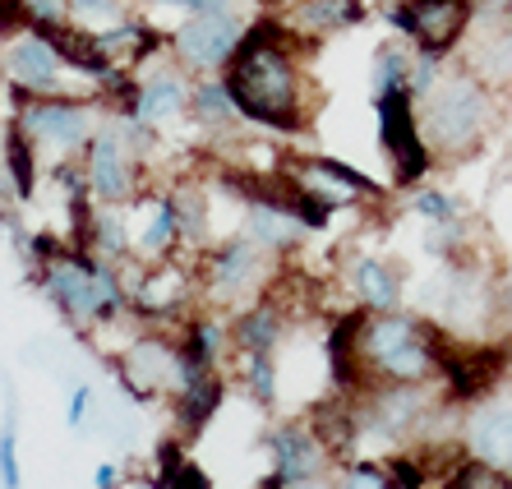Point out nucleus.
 <instances>
[{
    "instance_id": "nucleus-6",
    "label": "nucleus",
    "mask_w": 512,
    "mask_h": 489,
    "mask_svg": "<svg viewBox=\"0 0 512 489\" xmlns=\"http://www.w3.org/2000/svg\"><path fill=\"white\" fill-rule=\"evenodd\" d=\"M180 360H185L180 337L157 333V328L139 323V328H134V337L125 342V351L111 360V374H116V383L130 393V402L157 406V402H167L171 388H176Z\"/></svg>"
},
{
    "instance_id": "nucleus-34",
    "label": "nucleus",
    "mask_w": 512,
    "mask_h": 489,
    "mask_svg": "<svg viewBox=\"0 0 512 489\" xmlns=\"http://www.w3.org/2000/svg\"><path fill=\"white\" fill-rule=\"evenodd\" d=\"M254 489H337V480H328V476H296V480H286V476H277V471H268V476H263Z\"/></svg>"
},
{
    "instance_id": "nucleus-10",
    "label": "nucleus",
    "mask_w": 512,
    "mask_h": 489,
    "mask_svg": "<svg viewBox=\"0 0 512 489\" xmlns=\"http://www.w3.org/2000/svg\"><path fill=\"white\" fill-rule=\"evenodd\" d=\"M0 79H5L10 93H28V97L74 93L70 88V79H74L70 65L60 60V51L51 47L33 24L0 42Z\"/></svg>"
},
{
    "instance_id": "nucleus-27",
    "label": "nucleus",
    "mask_w": 512,
    "mask_h": 489,
    "mask_svg": "<svg viewBox=\"0 0 512 489\" xmlns=\"http://www.w3.org/2000/svg\"><path fill=\"white\" fill-rule=\"evenodd\" d=\"M476 70L485 84H512V28H494L476 56Z\"/></svg>"
},
{
    "instance_id": "nucleus-8",
    "label": "nucleus",
    "mask_w": 512,
    "mask_h": 489,
    "mask_svg": "<svg viewBox=\"0 0 512 489\" xmlns=\"http://www.w3.org/2000/svg\"><path fill=\"white\" fill-rule=\"evenodd\" d=\"M374 116H379V148L393 162V185H420L434 167V153L420 130V111L411 88L374 97Z\"/></svg>"
},
{
    "instance_id": "nucleus-30",
    "label": "nucleus",
    "mask_w": 512,
    "mask_h": 489,
    "mask_svg": "<svg viewBox=\"0 0 512 489\" xmlns=\"http://www.w3.org/2000/svg\"><path fill=\"white\" fill-rule=\"evenodd\" d=\"M143 14H176L180 19H190V14H217V10H240V0H139Z\"/></svg>"
},
{
    "instance_id": "nucleus-4",
    "label": "nucleus",
    "mask_w": 512,
    "mask_h": 489,
    "mask_svg": "<svg viewBox=\"0 0 512 489\" xmlns=\"http://www.w3.org/2000/svg\"><path fill=\"white\" fill-rule=\"evenodd\" d=\"M10 120L24 125V134L37 144L42 162H65V157H84V148L93 144V134L107 120V102L97 93H47L28 97L10 93Z\"/></svg>"
},
{
    "instance_id": "nucleus-31",
    "label": "nucleus",
    "mask_w": 512,
    "mask_h": 489,
    "mask_svg": "<svg viewBox=\"0 0 512 489\" xmlns=\"http://www.w3.org/2000/svg\"><path fill=\"white\" fill-rule=\"evenodd\" d=\"M0 489H24V466H19V434H14V420L0 425Z\"/></svg>"
},
{
    "instance_id": "nucleus-11",
    "label": "nucleus",
    "mask_w": 512,
    "mask_h": 489,
    "mask_svg": "<svg viewBox=\"0 0 512 489\" xmlns=\"http://www.w3.org/2000/svg\"><path fill=\"white\" fill-rule=\"evenodd\" d=\"M471 19H476V0H393L388 5V24L429 56H448L466 37Z\"/></svg>"
},
{
    "instance_id": "nucleus-18",
    "label": "nucleus",
    "mask_w": 512,
    "mask_h": 489,
    "mask_svg": "<svg viewBox=\"0 0 512 489\" xmlns=\"http://www.w3.org/2000/svg\"><path fill=\"white\" fill-rule=\"evenodd\" d=\"M194 125V130L213 134V139H227V134H236L245 120H240L236 102H231L227 84H222V74H199L190 88V116H185Z\"/></svg>"
},
{
    "instance_id": "nucleus-23",
    "label": "nucleus",
    "mask_w": 512,
    "mask_h": 489,
    "mask_svg": "<svg viewBox=\"0 0 512 489\" xmlns=\"http://www.w3.org/2000/svg\"><path fill=\"white\" fill-rule=\"evenodd\" d=\"M180 351L199 360V365H208V370H222V360L236 351L231 346V323H222L213 310L194 314V319L180 323Z\"/></svg>"
},
{
    "instance_id": "nucleus-28",
    "label": "nucleus",
    "mask_w": 512,
    "mask_h": 489,
    "mask_svg": "<svg viewBox=\"0 0 512 489\" xmlns=\"http://www.w3.org/2000/svg\"><path fill=\"white\" fill-rule=\"evenodd\" d=\"M65 10H70V24L88 28V33H102V28H111L134 14L130 0H65Z\"/></svg>"
},
{
    "instance_id": "nucleus-14",
    "label": "nucleus",
    "mask_w": 512,
    "mask_h": 489,
    "mask_svg": "<svg viewBox=\"0 0 512 489\" xmlns=\"http://www.w3.org/2000/svg\"><path fill=\"white\" fill-rule=\"evenodd\" d=\"M148 217L143 227H134V259L139 263H162L180 254V217H176V190L162 185V190H143L139 194Z\"/></svg>"
},
{
    "instance_id": "nucleus-16",
    "label": "nucleus",
    "mask_w": 512,
    "mask_h": 489,
    "mask_svg": "<svg viewBox=\"0 0 512 489\" xmlns=\"http://www.w3.org/2000/svg\"><path fill=\"white\" fill-rule=\"evenodd\" d=\"M296 180L314 185L319 194H328L333 203H356V199H383V185L370 180L365 171L346 167L337 157H319V153H305L296 157Z\"/></svg>"
},
{
    "instance_id": "nucleus-19",
    "label": "nucleus",
    "mask_w": 512,
    "mask_h": 489,
    "mask_svg": "<svg viewBox=\"0 0 512 489\" xmlns=\"http://www.w3.org/2000/svg\"><path fill=\"white\" fill-rule=\"evenodd\" d=\"M282 337H286V310L268 296H259L254 305H245V310H236V319H231V346H236V356H245V351H277Z\"/></svg>"
},
{
    "instance_id": "nucleus-20",
    "label": "nucleus",
    "mask_w": 512,
    "mask_h": 489,
    "mask_svg": "<svg viewBox=\"0 0 512 489\" xmlns=\"http://www.w3.org/2000/svg\"><path fill=\"white\" fill-rule=\"evenodd\" d=\"M0 167L10 176L19 203L37 199V185H42V153H37V144L24 134L19 120H5V130H0Z\"/></svg>"
},
{
    "instance_id": "nucleus-13",
    "label": "nucleus",
    "mask_w": 512,
    "mask_h": 489,
    "mask_svg": "<svg viewBox=\"0 0 512 489\" xmlns=\"http://www.w3.org/2000/svg\"><path fill=\"white\" fill-rule=\"evenodd\" d=\"M263 453H268L277 476H286V480L328 476V466H333L328 443H323L319 434H314V425H305V420H277L273 430L263 434Z\"/></svg>"
},
{
    "instance_id": "nucleus-29",
    "label": "nucleus",
    "mask_w": 512,
    "mask_h": 489,
    "mask_svg": "<svg viewBox=\"0 0 512 489\" xmlns=\"http://www.w3.org/2000/svg\"><path fill=\"white\" fill-rule=\"evenodd\" d=\"M443 489H512V476L485 457H466L453 476L443 480Z\"/></svg>"
},
{
    "instance_id": "nucleus-21",
    "label": "nucleus",
    "mask_w": 512,
    "mask_h": 489,
    "mask_svg": "<svg viewBox=\"0 0 512 489\" xmlns=\"http://www.w3.org/2000/svg\"><path fill=\"white\" fill-rule=\"evenodd\" d=\"M466 448L471 457H485L512 471V406H485L466 420Z\"/></svg>"
},
{
    "instance_id": "nucleus-25",
    "label": "nucleus",
    "mask_w": 512,
    "mask_h": 489,
    "mask_svg": "<svg viewBox=\"0 0 512 489\" xmlns=\"http://www.w3.org/2000/svg\"><path fill=\"white\" fill-rule=\"evenodd\" d=\"M411 60L416 51L402 47V42H383L374 51V65H370V93H397V88H411Z\"/></svg>"
},
{
    "instance_id": "nucleus-24",
    "label": "nucleus",
    "mask_w": 512,
    "mask_h": 489,
    "mask_svg": "<svg viewBox=\"0 0 512 489\" xmlns=\"http://www.w3.org/2000/svg\"><path fill=\"white\" fill-rule=\"evenodd\" d=\"M346 282L365 310H397L402 305V282L383 259H356L346 268Z\"/></svg>"
},
{
    "instance_id": "nucleus-9",
    "label": "nucleus",
    "mask_w": 512,
    "mask_h": 489,
    "mask_svg": "<svg viewBox=\"0 0 512 489\" xmlns=\"http://www.w3.org/2000/svg\"><path fill=\"white\" fill-rule=\"evenodd\" d=\"M84 176H88L93 203H107V208H130L148 190V167L125 148V139L116 134L111 120H102L93 144L84 148Z\"/></svg>"
},
{
    "instance_id": "nucleus-3",
    "label": "nucleus",
    "mask_w": 512,
    "mask_h": 489,
    "mask_svg": "<svg viewBox=\"0 0 512 489\" xmlns=\"http://www.w3.org/2000/svg\"><path fill=\"white\" fill-rule=\"evenodd\" d=\"M420 130H425L429 153L462 157L485 139L489 120H494V102H489V84L476 70H453L439 74V84L425 97H416Z\"/></svg>"
},
{
    "instance_id": "nucleus-5",
    "label": "nucleus",
    "mask_w": 512,
    "mask_h": 489,
    "mask_svg": "<svg viewBox=\"0 0 512 489\" xmlns=\"http://www.w3.org/2000/svg\"><path fill=\"white\" fill-rule=\"evenodd\" d=\"M273 282V254L254 245L245 231L213 240L199 254V300L208 310H245Z\"/></svg>"
},
{
    "instance_id": "nucleus-35",
    "label": "nucleus",
    "mask_w": 512,
    "mask_h": 489,
    "mask_svg": "<svg viewBox=\"0 0 512 489\" xmlns=\"http://www.w3.org/2000/svg\"><path fill=\"white\" fill-rule=\"evenodd\" d=\"M88 406H93V383H79L70 393V402H65V425H70V430H84Z\"/></svg>"
},
{
    "instance_id": "nucleus-38",
    "label": "nucleus",
    "mask_w": 512,
    "mask_h": 489,
    "mask_svg": "<svg viewBox=\"0 0 512 489\" xmlns=\"http://www.w3.org/2000/svg\"><path fill=\"white\" fill-rule=\"evenodd\" d=\"M24 5H33V0H24Z\"/></svg>"
},
{
    "instance_id": "nucleus-1",
    "label": "nucleus",
    "mask_w": 512,
    "mask_h": 489,
    "mask_svg": "<svg viewBox=\"0 0 512 489\" xmlns=\"http://www.w3.org/2000/svg\"><path fill=\"white\" fill-rule=\"evenodd\" d=\"M314 42L296 33L282 14H254L240 47L231 51L222 84L236 102L240 120L254 130L273 134H305L314 116L305 51Z\"/></svg>"
},
{
    "instance_id": "nucleus-17",
    "label": "nucleus",
    "mask_w": 512,
    "mask_h": 489,
    "mask_svg": "<svg viewBox=\"0 0 512 489\" xmlns=\"http://www.w3.org/2000/svg\"><path fill=\"white\" fill-rule=\"evenodd\" d=\"M282 19L296 28L305 42H323V37L360 28L370 19V5H365V0H291V10H286Z\"/></svg>"
},
{
    "instance_id": "nucleus-33",
    "label": "nucleus",
    "mask_w": 512,
    "mask_h": 489,
    "mask_svg": "<svg viewBox=\"0 0 512 489\" xmlns=\"http://www.w3.org/2000/svg\"><path fill=\"white\" fill-rule=\"evenodd\" d=\"M411 208H416L420 217H429V222H457V203L439 190H420Z\"/></svg>"
},
{
    "instance_id": "nucleus-15",
    "label": "nucleus",
    "mask_w": 512,
    "mask_h": 489,
    "mask_svg": "<svg viewBox=\"0 0 512 489\" xmlns=\"http://www.w3.org/2000/svg\"><path fill=\"white\" fill-rule=\"evenodd\" d=\"M222 402H227V379H222V370L194 374L190 383H180L176 393L167 397L171 420H176V430L185 434V439H199V434L217 420Z\"/></svg>"
},
{
    "instance_id": "nucleus-37",
    "label": "nucleus",
    "mask_w": 512,
    "mask_h": 489,
    "mask_svg": "<svg viewBox=\"0 0 512 489\" xmlns=\"http://www.w3.org/2000/svg\"><path fill=\"white\" fill-rule=\"evenodd\" d=\"M503 305H508V314H512V277H508V287H503Z\"/></svg>"
},
{
    "instance_id": "nucleus-22",
    "label": "nucleus",
    "mask_w": 512,
    "mask_h": 489,
    "mask_svg": "<svg viewBox=\"0 0 512 489\" xmlns=\"http://www.w3.org/2000/svg\"><path fill=\"white\" fill-rule=\"evenodd\" d=\"M84 250L102 254L111 263H130L134 259V227H130V208H107L97 203L84 231Z\"/></svg>"
},
{
    "instance_id": "nucleus-7",
    "label": "nucleus",
    "mask_w": 512,
    "mask_h": 489,
    "mask_svg": "<svg viewBox=\"0 0 512 489\" xmlns=\"http://www.w3.org/2000/svg\"><path fill=\"white\" fill-rule=\"evenodd\" d=\"M250 28L245 10H217V14H190L180 24L167 28V56L176 60L180 70L199 74H222L227 70L231 51L240 47V37Z\"/></svg>"
},
{
    "instance_id": "nucleus-36",
    "label": "nucleus",
    "mask_w": 512,
    "mask_h": 489,
    "mask_svg": "<svg viewBox=\"0 0 512 489\" xmlns=\"http://www.w3.org/2000/svg\"><path fill=\"white\" fill-rule=\"evenodd\" d=\"M120 480H125V471L116 462H102L93 471V489H120Z\"/></svg>"
},
{
    "instance_id": "nucleus-2",
    "label": "nucleus",
    "mask_w": 512,
    "mask_h": 489,
    "mask_svg": "<svg viewBox=\"0 0 512 489\" xmlns=\"http://www.w3.org/2000/svg\"><path fill=\"white\" fill-rule=\"evenodd\" d=\"M356 360L365 388L425 383L434 374V328L397 310H370L356 328Z\"/></svg>"
},
{
    "instance_id": "nucleus-12",
    "label": "nucleus",
    "mask_w": 512,
    "mask_h": 489,
    "mask_svg": "<svg viewBox=\"0 0 512 489\" xmlns=\"http://www.w3.org/2000/svg\"><path fill=\"white\" fill-rule=\"evenodd\" d=\"M190 88L194 74L180 70L171 56H153L148 65H139V93H134V116L148 120L153 130L167 134L171 125L190 116Z\"/></svg>"
},
{
    "instance_id": "nucleus-32",
    "label": "nucleus",
    "mask_w": 512,
    "mask_h": 489,
    "mask_svg": "<svg viewBox=\"0 0 512 489\" xmlns=\"http://www.w3.org/2000/svg\"><path fill=\"white\" fill-rule=\"evenodd\" d=\"M337 489H393V480H388V466L346 462V471L337 476Z\"/></svg>"
},
{
    "instance_id": "nucleus-26",
    "label": "nucleus",
    "mask_w": 512,
    "mask_h": 489,
    "mask_svg": "<svg viewBox=\"0 0 512 489\" xmlns=\"http://www.w3.org/2000/svg\"><path fill=\"white\" fill-rule=\"evenodd\" d=\"M240 383L259 411L277 406V351H245L240 356Z\"/></svg>"
}]
</instances>
